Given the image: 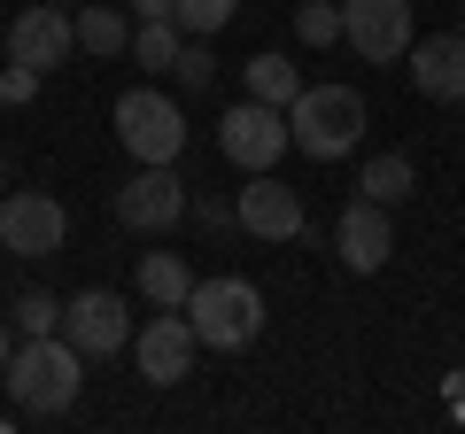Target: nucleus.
Returning a JSON list of instances; mask_svg holds the SVG:
<instances>
[{"mask_svg": "<svg viewBox=\"0 0 465 434\" xmlns=\"http://www.w3.org/2000/svg\"><path fill=\"white\" fill-rule=\"evenodd\" d=\"M403 70H411L419 101H450V109H458V101H465V32H434V39H411Z\"/></svg>", "mask_w": 465, "mask_h": 434, "instance_id": "obj_14", "label": "nucleus"}, {"mask_svg": "<svg viewBox=\"0 0 465 434\" xmlns=\"http://www.w3.org/2000/svg\"><path fill=\"white\" fill-rule=\"evenodd\" d=\"M179 47H186L179 16H155V24H133V63H140V70H171V63H179Z\"/></svg>", "mask_w": 465, "mask_h": 434, "instance_id": "obj_19", "label": "nucleus"}, {"mask_svg": "<svg viewBox=\"0 0 465 434\" xmlns=\"http://www.w3.org/2000/svg\"><path fill=\"white\" fill-rule=\"evenodd\" d=\"M171 8H179V0H124V16H133V24H155V16H171Z\"/></svg>", "mask_w": 465, "mask_h": 434, "instance_id": "obj_25", "label": "nucleus"}, {"mask_svg": "<svg viewBox=\"0 0 465 434\" xmlns=\"http://www.w3.org/2000/svg\"><path fill=\"white\" fill-rule=\"evenodd\" d=\"M458 109H465V101H458Z\"/></svg>", "mask_w": 465, "mask_h": 434, "instance_id": "obj_29", "label": "nucleus"}, {"mask_svg": "<svg viewBox=\"0 0 465 434\" xmlns=\"http://www.w3.org/2000/svg\"><path fill=\"white\" fill-rule=\"evenodd\" d=\"M232 225L249 241H302V194L280 171H249V186L232 194Z\"/></svg>", "mask_w": 465, "mask_h": 434, "instance_id": "obj_11", "label": "nucleus"}, {"mask_svg": "<svg viewBox=\"0 0 465 434\" xmlns=\"http://www.w3.org/2000/svg\"><path fill=\"white\" fill-rule=\"evenodd\" d=\"M16 334H63V295L24 287V295H16Z\"/></svg>", "mask_w": 465, "mask_h": 434, "instance_id": "obj_22", "label": "nucleus"}, {"mask_svg": "<svg viewBox=\"0 0 465 434\" xmlns=\"http://www.w3.org/2000/svg\"><path fill=\"white\" fill-rule=\"evenodd\" d=\"M179 217H186L179 163H140L133 179L116 186V225H124V233H171Z\"/></svg>", "mask_w": 465, "mask_h": 434, "instance_id": "obj_6", "label": "nucleus"}, {"mask_svg": "<svg viewBox=\"0 0 465 434\" xmlns=\"http://www.w3.org/2000/svg\"><path fill=\"white\" fill-rule=\"evenodd\" d=\"M333 256H341L357 280H365V271H381L388 256H396V217H388V202H365V194L349 202L341 225H333Z\"/></svg>", "mask_w": 465, "mask_h": 434, "instance_id": "obj_13", "label": "nucleus"}, {"mask_svg": "<svg viewBox=\"0 0 465 434\" xmlns=\"http://www.w3.org/2000/svg\"><path fill=\"white\" fill-rule=\"evenodd\" d=\"M109 124H116V148L133 155V163H179L186 155V109L171 94H155V85L116 94Z\"/></svg>", "mask_w": 465, "mask_h": 434, "instance_id": "obj_4", "label": "nucleus"}, {"mask_svg": "<svg viewBox=\"0 0 465 434\" xmlns=\"http://www.w3.org/2000/svg\"><path fill=\"white\" fill-rule=\"evenodd\" d=\"M357 194H365V202H388V210H396V202H411V194H419L411 155H372V163L357 171Z\"/></svg>", "mask_w": 465, "mask_h": 434, "instance_id": "obj_17", "label": "nucleus"}, {"mask_svg": "<svg viewBox=\"0 0 465 434\" xmlns=\"http://www.w3.org/2000/svg\"><path fill=\"white\" fill-rule=\"evenodd\" d=\"M140 295H148L155 311H186V295H194L186 256L179 249H148V256H140Z\"/></svg>", "mask_w": 465, "mask_h": 434, "instance_id": "obj_16", "label": "nucleus"}, {"mask_svg": "<svg viewBox=\"0 0 465 434\" xmlns=\"http://www.w3.org/2000/svg\"><path fill=\"white\" fill-rule=\"evenodd\" d=\"M70 241V210L47 186H24V194H0V249L8 256H54Z\"/></svg>", "mask_w": 465, "mask_h": 434, "instance_id": "obj_8", "label": "nucleus"}, {"mask_svg": "<svg viewBox=\"0 0 465 434\" xmlns=\"http://www.w3.org/2000/svg\"><path fill=\"white\" fill-rule=\"evenodd\" d=\"M194 350H202V334L186 326V311H155L148 326H133V365L148 388H179L194 372Z\"/></svg>", "mask_w": 465, "mask_h": 434, "instance_id": "obj_9", "label": "nucleus"}, {"mask_svg": "<svg viewBox=\"0 0 465 434\" xmlns=\"http://www.w3.org/2000/svg\"><path fill=\"white\" fill-rule=\"evenodd\" d=\"M8 350H16V341H8V326H0V365H8Z\"/></svg>", "mask_w": 465, "mask_h": 434, "instance_id": "obj_26", "label": "nucleus"}, {"mask_svg": "<svg viewBox=\"0 0 465 434\" xmlns=\"http://www.w3.org/2000/svg\"><path fill=\"white\" fill-rule=\"evenodd\" d=\"M171 16H179V32H186V39H210V32H225V24L241 16V0H179Z\"/></svg>", "mask_w": 465, "mask_h": 434, "instance_id": "obj_21", "label": "nucleus"}, {"mask_svg": "<svg viewBox=\"0 0 465 434\" xmlns=\"http://www.w3.org/2000/svg\"><path fill=\"white\" fill-rule=\"evenodd\" d=\"M341 39L357 47V63H403L419 39L411 0H341Z\"/></svg>", "mask_w": 465, "mask_h": 434, "instance_id": "obj_7", "label": "nucleus"}, {"mask_svg": "<svg viewBox=\"0 0 465 434\" xmlns=\"http://www.w3.org/2000/svg\"><path fill=\"white\" fill-rule=\"evenodd\" d=\"M217 148H225V163H241V171H280V155L295 148V140H287V109L241 94L225 117H217Z\"/></svg>", "mask_w": 465, "mask_h": 434, "instance_id": "obj_5", "label": "nucleus"}, {"mask_svg": "<svg viewBox=\"0 0 465 434\" xmlns=\"http://www.w3.org/2000/svg\"><path fill=\"white\" fill-rule=\"evenodd\" d=\"M186 326L202 334V350H249L256 334H264V287L241 280V271H225V280H194V295H186Z\"/></svg>", "mask_w": 465, "mask_h": 434, "instance_id": "obj_3", "label": "nucleus"}, {"mask_svg": "<svg viewBox=\"0 0 465 434\" xmlns=\"http://www.w3.org/2000/svg\"><path fill=\"white\" fill-rule=\"evenodd\" d=\"M70 24H78V54H94V63L133 54V16H124V8H109V0H78V8H70Z\"/></svg>", "mask_w": 465, "mask_h": 434, "instance_id": "obj_15", "label": "nucleus"}, {"mask_svg": "<svg viewBox=\"0 0 465 434\" xmlns=\"http://www.w3.org/2000/svg\"><path fill=\"white\" fill-rule=\"evenodd\" d=\"M63 334H70V350L94 365V357L133 350V311H124V295H109V287H85V295L63 302Z\"/></svg>", "mask_w": 465, "mask_h": 434, "instance_id": "obj_10", "label": "nucleus"}, {"mask_svg": "<svg viewBox=\"0 0 465 434\" xmlns=\"http://www.w3.org/2000/svg\"><path fill=\"white\" fill-rule=\"evenodd\" d=\"M70 54H78V24H70V8H54V0H32L16 24H8V63L24 70H63Z\"/></svg>", "mask_w": 465, "mask_h": 434, "instance_id": "obj_12", "label": "nucleus"}, {"mask_svg": "<svg viewBox=\"0 0 465 434\" xmlns=\"http://www.w3.org/2000/svg\"><path fill=\"white\" fill-rule=\"evenodd\" d=\"M54 8H78V0H54Z\"/></svg>", "mask_w": 465, "mask_h": 434, "instance_id": "obj_27", "label": "nucleus"}, {"mask_svg": "<svg viewBox=\"0 0 465 434\" xmlns=\"http://www.w3.org/2000/svg\"><path fill=\"white\" fill-rule=\"evenodd\" d=\"M295 39L302 47H333L341 39V0H295Z\"/></svg>", "mask_w": 465, "mask_h": 434, "instance_id": "obj_20", "label": "nucleus"}, {"mask_svg": "<svg viewBox=\"0 0 465 434\" xmlns=\"http://www.w3.org/2000/svg\"><path fill=\"white\" fill-rule=\"evenodd\" d=\"M32 94H39V70H24V63L0 70V109H16V101H32Z\"/></svg>", "mask_w": 465, "mask_h": 434, "instance_id": "obj_24", "label": "nucleus"}, {"mask_svg": "<svg viewBox=\"0 0 465 434\" xmlns=\"http://www.w3.org/2000/svg\"><path fill=\"white\" fill-rule=\"evenodd\" d=\"M171 70H179V85H186V94H210V85H217V54H210V39H186Z\"/></svg>", "mask_w": 465, "mask_h": 434, "instance_id": "obj_23", "label": "nucleus"}, {"mask_svg": "<svg viewBox=\"0 0 465 434\" xmlns=\"http://www.w3.org/2000/svg\"><path fill=\"white\" fill-rule=\"evenodd\" d=\"M241 85L256 101H272V109H287L302 94V70H295V54H256V63H241Z\"/></svg>", "mask_w": 465, "mask_h": 434, "instance_id": "obj_18", "label": "nucleus"}, {"mask_svg": "<svg viewBox=\"0 0 465 434\" xmlns=\"http://www.w3.org/2000/svg\"><path fill=\"white\" fill-rule=\"evenodd\" d=\"M365 94L357 85H302L295 101H287V140H295L311 163H341V155H357V140H365Z\"/></svg>", "mask_w": 465, "mask_h": 434, "instance_id": "obj_2", "label": "nucleus"}, {"mask_svg": "<svg viewBox=\"0 0 465 434\" xmlns=\"http://www.w3.org/2000/svg\"><path fill=\"white\" fill-rule=\"evenodd\" d=\"M458 16H465V0H458ZM458 32H465V24H458Z\"/></svg>", "mask_w": 465, "mask_h": 434, "instance_id": "obj_28", "label": "nucleus"}, {"mask_svg": "<svg viewBox=\"0 0 465 434\" xmlns=\"http://www.w3.org/2000/svg\"><path fill=\"white\" fill-rule=\"evenodd\" d=\"M0 388H8L16 411L63 419L70 403H78V388H85V357L70 350V334H24L16 350H8V365H0Z\"/></svg>", "mask_w": 465, "mask_h": 434, "instance_id": "obj_1", "label": "nucleus"}]
</instances>
